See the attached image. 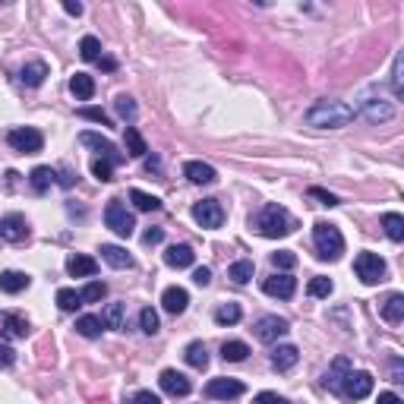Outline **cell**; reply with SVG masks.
Returning <instances> with one entry per match:
<instances>
[{
	"instance_id": "obj_37",
	"label": "cell",
	"mask_w": 404,
	"mask_h": 404,
	"mask_svg": "<svg viewBox=\"0 0 404 404\" xmlns=\"http://www.w3.org/2000/svg\"><path fill=\"white\" fill-rule=\"evenodd\" d=\"M246 354H250V347H246L243 341H224V344H221V357H224L227 363H240V360H246Z\"/></svg>"
},
{
	"instance_id": "obj_11",
	"label": "cell",
	"mask_w": 404,
	"mask_h": 404,
	"mask_svg": "<svg viewBox=\"0 0 404 404\" xmlns=\"http://www.w3.org/2000/svg\"><path fill=\"white\" fill-rule=\"evenodd\" d=\"M0 237L6 240V243H22V240H29V221H25V215L19 212H10L0 218Z\"/></svg>"
},
{
	"instance_id": "obj_26",
	"label": "cell",
	"mask_w": 404,
	"mask_h": 404,
	"mask_svg": "<svg viewBox=\"0 0 404 404\" xmlns=\"http://www.w3.org/2000/svg\"><path fill=\"white\" fill-rule=\"evenodd\" d=\"M101 325L105 328H114V332H120L123 328V319H126V303H107L105 309H101Z\"/></svg>"
},
{
	"instance_id": "obj_23",
	"label": "cell",
	"mask_w": 404,
	"mask_h": 404,
	"mask_svg": "<svg viewBox=\"0 0 404 404\" xmlns=\"http://www.w3.org/2000/svg\"><path fill=\"white\" fill-rule=\"evenodd\" d=\"M183 177H187L189 183H215V180H218L215 168H212V164H206V161H187V164H183Z\"/></svg>"
},
{
	"instance_id": "obj_51",
	"label": "cell",
	"mask_w": 404,
	"mask_h": 404,
	"mask_svg": "<svg viewBox=\"0 0 404 404\" xmlns=\"http://www.w3.org/2000/svg\"><path fill=\"white\" fill-rule=\"evenodd\" d=\"M193 281L199 284V288H206V284L212 281V269H206V265H199V269L193 271Z\"/></svg>"
},
{
	"instance_id": "obj_5",
	"label": "cell",
	"mask_w": 404,
	"mask_h": 404,
	"mask_svg": "<svg viewBox=\"0 0 404 404\" xmlns=\"http://www.w3.org/2000/svg\"><path fill=\"white\" fill-rule=\"evenodd\" d=\"M6 142H10L13 152H22V155H35V152L44 149V136L35 126H16V130H10L6 133Z\"/></svg>"
},
{
	"instance_id": "obj_38",
	"label": "cell",
	"mask_w": 404,
	"mask_h": 404,
	"mask_svg": "<svg viewBox=\"0 0 404 404\" xmlns=\"http://www.w3.org/2000/svg\"><path fill=\"white\" fill-rule=\"evenodd\" d=\"M332 290H335V284H332V278H325V275L309 278V284H307V294L309 297H328Z\"/></svg>"
},
{
	"instance_id": "obj_57",
	"label": "cell",
	"mask_w": 404,
	"mask_h": 404,
	"mask_svg": "<svg viewBox=\"0 0 404 404\" xmlns=\"http://www.w3.org/2000/svg\"><path fill=\"white\" fill-rule=\"evenodd\" d=\"M63 10H67L69 16H82V4H73V0H67V4H63Z\"/></svg>"
},
{
	"instance_id": "obj_33",
	"label": "cell",
	"mask_w": 404,
	"mask_h": 404,
	"mask_svg": "<svg viewBox=\"0 0 404 404\" xmlns=\"http://www.w3.org/2000/svg\"><path fill=\"white\" fill-rule=\"evenodd\" d=\"M240 316H243V309H240V303H221L218 309H215V322L218 325H237L240 322Z\"/></svg>"
},
{
	"instance_id": "obj_54",
	"label": "cell",
	"mask_w": 404,
	"mask_h": 404,
	"mask_svg": "<svg viewBox=\"0 0 404 404\" xmlns=\"http://www.w3.org/2000/svg\"><path fill=\"white\" fill-rule=\"evenodd\" d=\"M54 174H57V170H54ZM54 180L60 183V187H67V189H69V187H73V180H76V174H73L69 168H63V170H60V177H54Z\"/></svg>"
},
{
	"instance_id": "obj_44",
	"label": "cell",
	"mask_w": 404,
	"mask_h": 404,
	"mask_svg": "<svg viewBox=\"0 0 404 404\" xmlns=\"http://www.w3.org/2000/svg\"><path fill=\"white\" fill-rule=\"evenodd\" d=\"M92 174L95 177H98V180L101 183H107V180H114V164L111 161H105V158H95V161H92Z\"/></svg>"
},
{
	"instance_id": "obj_55",
	"label": "cell",
	"mask_w": 404,
	"mask_h": 404,
	"mask_svg": "<svg viewBox=\"0 0 404 404\" xmlns=\"http://www.w3.org/2000/svg\"><path fill=\"white\" fill-rule=\"evenodd\" d=\"M376 404H404V401L395 395V391H379V401Z\"/></svg>"
},
{
	"instance_id": "obj_56",
	"label": "cell",
	"mask_w": 404,
	"mask_h": 404,
	"mask_svg": "<svg viewBox=\"0 0 404 404\" xmlns=\"http://www.w3.org/2000/svg\"><path fill=\"white\" fill-rule=\"evenodd\" d=\"M145 170H149V174H161V161H158L155 155H145Z\"/></svg>"
},
{
	"instance_id": "obj_43",
	"label": "cell",
	"mask_w": 404,
	"mask_h": 404,
	"mask_svg": "<svg viewBox=\"0 0 404 404\" xmlns=\"http://www.w3.org/2000/svg\"><path fill=\"white\" fill-rule=\"evenodd\" d=\"M139 325H142L145 335H155L158 332V313L152 307H145L142 313H139Z\"/></svg>"
},
{
	"instance_id": "obj_16",
	"label": "cell",
	"mask_w": 404,
	"mask_h": 404,
	"mask_svg": "<svg viewBox=\"0 0 404 404\" xmlns=\"http://www.w3.org/2000/svg\"><path fill=\"white\" fill-rule=\"evenodd\" d=\"M351 370H354V366H351V360H347V357H335L332 366L325 370V376H322V385H325L328 391H335V395H338V391H341V382H344V376H347Z\"/></svg>"
},
{
	"instance_id": "obj_31",
	"label": "cell",
	"mask_w": 404,
	"mask_h": 404,
	"mask_svg": "<svg viewBox=\"0 0 404 404\" xmlns=\"http://www.w3.org/2000/svg\"><path fill=\"white\" fill-rule=\"evenodd\" d=\"M382 227H385V234H389L391 243H401V240H404V218L398 212H385L382 215Z\"/></svg>"
},
{
	"instance_id": "obj_40",
	"label": "cell",
	"mask_w": 404,
	"mask_h": 404,
	"mask_svg": "<svg viewBox=\"0 0 404 404\" xmlns=\"http://www.w3.org/2000/svg\"><path fill=\"white\" fill-rule=\"evenodd\" d=\"M79 54H82V60H88V63L98 60V57H101V41L95 35H86L79 41Z\"/></svg>"
},
{
	"instance_id": "obj_14",
	"label": "cell",
	"mask_w": 404,
	"mask_h": 404,
	"mask_svg": "<svg viewBox=\"0 0 404 404\" xmlns=\"http://www.w3.org/2000/svg\"><path fill=\"white\" fill-rule=\"evenodd\" d=\"M360 114H363L370 123H385V120L395 117V105L385 98H363L360 101Z\"/></svg>"
},
{
	"instance_id": "obj_34",
	"label": "cell",
	"mask_w": 404,
	"mask_h": 404,
	"mask_svg": "<svg viewBox=\"0 0 404 404\" xmlns=\"http://www.w3.org/2000/svg\"><path fill=\"white\" fill-rule=\"evenodd\" d=\"M57 307H60L63 313H76V309L82 307L79 290H73V288H60V290H57Z\"/></svg>"
},
{
	"instance_id": "obj_45",
	"label": "cell",
	"mask_w": 404,
	"mask_h": 404,
	"mask_svg": "<svg viewBox=\"0 0 404 404\" xmlns=\"http://www.w3.org/2000/svg\"><path fill=\"white\" fill-rule=\"evenodd\" d=\"M271 262H275V269L288 271V269H294V265H297V256L290 250H278V252H271Z\"/></svg>"
},
{
	"instance_id": "obj_22",
	"label": "cell",
	"mask_w": 404,
	"mask_h": 404,
	"mask_svg": "<svg viewBox=\"0 0 404 404\" xmlns=\"http://www.w3.org/2000/svg\"><path fill=\"white\" fill-rule=\"evenodd\" d=\"M67 271H69L73 278H92V275H98V262H95L92 256L73 252V256L67 259Z\"/></svg>"
},
{
	"instance_id": "obj_20",
	"label": "cell",
	"mask_w": 404,
	"mask_h": 404,
	"mask_svg": "<svg viewBox=\"0 0 404 404\" xmlns=\"http://www.w3.org/2000/svg\"><path fill=\"white\" fill-rule=\"evenodd\" d=\"M44 79H48V63L44 60H29L22 69H19V82L29 88H38Z\"/></svg>"
},
{
	"instance_id": "obj_3",
	"label": "cell",
	"mask_w": 404,
	"mask_h": 404,
	"mask_svg": "<svg viewBox=\"0 0 404 404\" xmlns=\"http://www.w3.org/2000/svg\"><path fill=\"white\" fill-rule=\"evenodd\" d=\"M313 243H316V256L325 259V262H338L341 252H344V237L328 221H316L313 224Z\"/></svg>"
},
{
	"instance_id": "obj_9",
	"label": "cell",
	"mask_w": 404,
	"mask_h": 404,
	"mask_svg": "<svg viewBox=\"0 0 404 404\" xmlns=\"http://www.w3.org/2000/svg\"><path fill=\"white\" fill-rule=\"evenodd\" d=\"M193 218L199 227H208V231H215V227L224 224V206H221L218 199H202L193 206Z\"/></svg>"
},
{
	"instance_id": "obj_21",
	"label": "cell",
	"mask_w": 404,
	"mask_h": 404,
	"mask_svg": "<svg viewBox=\"0 0 404 404\" xmlns=\"http://www.w3.org/2000/svg\"><path fill=\"white\" fill-rule=\"evenodd\" d=\"M297 360H300V351H297L294 344H278L275 351H271V366H275L278 372H288L297 366Z\"/></svg>"
},
{
	"instance_id": "obj_13",
	"label": "cell",
	"mask_w": 404,
	"mask_h": 404,
	"mask_svg": "<svg viewBox=\"0 0 404 404\" xmlns=\"http://www.w3.org/2000/svg\"><path fill=\"white\" fill-rule=\"evenodd\" d=\"M262 290L269 297H278V300H290L297 290V281L288 275V271H275V275H269L262 281Z\"/></svg>"
},
{
	"instance_id": "obj_6",
	"label": "cell",
	"mask_w": 404,
	"mask_h": 404,
	"mask_svg": "<svg viewBox=\"0 0 404 404\" xmlns=\"http://www.w3.org/2000/svg\"><path fill=\"white\" fill-rule=\"evenodd\" d=\"M354 271H357V278L363 284H379L385 281V259L376 256V252H357Z\"/></svg>"
},
{
	"instance_id": "obj_15",
	"label": "cell",
	"mask_w": 404,
	"mask_h": 404,
	"mask_svg": "<svg viewBox=\"0 0 404 404\" xmlns=\"http://www.w3.org/2000/svg\"><path fill=\"white\" fill-rule=\"evenodd\" d=\"M158 382H161V389L168 391L170 398H187L189 391H193V382H189L183 372H177V370H164Z\"/></svg>"
},
{
	"instance_id": "obj_24",
	"label": "cell",
	"mask_w": 404,
	"mask_h": 404,
	"mask_svg": "<svg viewBox=\"0 0 404 404\" xmlns=\"http://www.w3.org/2000/svg\"><path fill=\"white\" fill-rule=\"evenodd\" d=\"M187 303H189L187 288H177V284H174V288H168V290L161 294V307L168 309L170 316H180L183 309H187Z\"/></svg>"
},
{
	"instance_id": "obj_30",
	"label": "cell",
	"mask_w": 404,
	"mask_h": 404,
	"mask_svg": "<svg viewBox=\"0 0 404 404\" xmlns=\"http://www.w3.org/2000/svg\"><path fill=\"white\" fill-rule=\"evenodd\" d=\"M54 168H48V164H41V168H35L29 174V183H32V189H35V193H48L50 189V183H54Z\"/></svg>"
},
{
	"instance_id": "obj_39",
	"label": "cell",
	"mask_w": 404,
	"mask_h": 404,
	"mask_svg": "<svg viewBox=\"0 0 404 404\" xmlns=\"http://www.w3.org/2000/svg\"><path fill=\"white\" fill-rule=\"evenodd\" d=\"M107 294V284L105 281H98V278H95V281H88L86 288L79 290V297H82V303H98L101 297Z\"/></svg>"
},
{
	"instance_id": "obj_48",
	"label": "cell",
	"mask_w": 404,
	"mask_h": 404,
	"mask_svg": "<svg viewBox=\"0 0 404 404\" xmlns=\"http://www.w3.org/2000/svg\"><path fill=\"white\" fill-rule=\"evenodd\" d=\"M309 196H313V199H319L322 206H338V196L328 193V189H322V187H309Z\"/></svg>"
},
{
	"instance_id": "obj_41",
	"label": "cell",
	"mask_w": 404,
	"mask_h": 404,
	"mask_svg": "<svg viewBox=\"0 0 404 404\" xmlns=\"http://www.w3.org/2000/svg\"><path fill=\"white\" fill-rule=\"evenodd\" d=\"M227 275H231V281L246 284L252 278V262H250V259H240V262H234L231 269H227Z\"/></svg>"
},
{
	"instance_id": "obj_17",
	"label": "cell",
	"mask_w": 404,
	"mask_h": 404,
	"mask_svg": "<svg viewBox=\"0 0 404 404\" xmlns=\"http://www.w3.org/2000/svg\"><path fill=\"white\" fill-rule=\"evenodd\" d=\"M0 332H4L6 338H25V335H29V319H25L22 313L6 309V313H0Z\"/></svg>"
},
{
	"instance_id": "obj_58",
	"label": "cell",
	"mask_w": 404,
	"mask_h": 404,
	"mask_svg": "<svg viewBox=\"0 0 404 404\" xmlns=\"http://www.w3.org/2000/svg\"><path fill=\"white\" fill-rule=\"evenodd\" d=\"M98 63H101V67H105V69H117V63H114L111 57H98Z\"/></svg>"
},
{
	"instance_id": "obj_53",
	"label": "cell",
	"mask_w": 404,
	"mask_h": 404,
	"mask_svg": "<svg viewBox=\"0 0 404 404\" xmlns=\"http://www.w3.org/2000/svg\"><path fill=\"white\" fill-rule=\"evenodd\" d=\"M16 363V351L6 344H0V366H13Z\"/></svg>"
},
{
	"instance_id": "obj_47",
	"label": "cell",
	"mask_w": 404,
	"mask_h": 404,
	"mask_svg": "<svg viewBox=\"0 0 404 404\" xmlns=\"http://www.w3.org/2000/svg\"><path fill=\"white\" fill-rule=\"evenodd\" d=\"M391 92L395 98H401V54H395V63H391Z\"/></svg>"
},
{
	"instance_id": "obj_50",
	"label": "cell",
	"mask_w": 404,
	"mask_h": 404,
	"mask_svg": "<svg viewBox=\"0 0 404 404\" xmlns=\"http://www.w3.org/2000/svg\"><path fill=\"white\" fill-rule=\"evenodd\" d=\"M161 240H164V231H161V227H149V231L142 234V243H145V246H155V243H161Z\"/></svg>"
},
{
	"instance_id": "obj_2",
	"label": "cell",
	"mask_w": 404,
	"mask_h": 404,
	"mask_svg": "<svg viewBox=\"0 0 404 404\" xmlns=\"http://www.w3.org/2000/svg\"><path fill=\"white\" fill-rule=\"evenodd\" d=\"M252 224H256V231L262 234V237H288V234L294 231V221H290L288 208H281L278 202H269V206L259 208Z\"/></svg>"
},
{
	"instance_id": "obj_10",
	"label": "cell",
	"mask_w": 404,
	"mask_h": 404,
	"mask_svg": "<svg viewBox=\"0 0 404 404\" xmlns=\"http://www.w3.org/2000/svg\"><path fill=\"white\" fill-rule=\"evenodd\" d=\"M243 391L246 389L240 379H227V376H218L206 385V398H212V401H234V398H240Z\"/></svg>"
},
{
	"instance_id": "obj_27",
	"label": "cell",
	"mask_w": 404,
	"mask_h": 404,
	"mask_svg": "<svg viewBox=\"0 0 404 404\" xmlns=\"http://www.w3.org/2000/svg\"><path fill=\"white\" fill-rule=\"evenodd\" d=\"M123 142H126V155H133V158L149 155V145H145L142 133H139L136 126H123Z\"/></svg>"
},
{
	"instance_id": "obj_49",
	"label": "cell",
	"mask_w": 404,
	"mask_h": 404,
	"mask_svg": "<svg viewBox=\"0 0 404 404\" xmlns=\"http://www.w3.org/2000/svg\"><path fill=\"white\" fill-rule=\"evenodd\" d=\"M252 404H290L288 398H281L278 391H259L256 398H252Z\"/></svg>"
},
{
	"instance_id": "obj_29",
	"label": "cell",
	"mask_w": 404,
	"mask_h": 404,
	"mask_svg": "<svg viewBox=\"0 0 404 404\" xmlns=\"http://www.w3.org/2000/svg\"><path fill=\"white\" fill-rule=\"evenodd\" d=\"M183 360H187L193 370H206V366H208V351H206V344H202V341H189L187 351H183Z\"/></svg>"
},
{
	"instance_id": "obj_28",
	"label": "cell",
	"mask_w": 404,
	"mask_h": 404,
	"mask_svg": "<svg viewBox=\"0 0 404 404\" xmlns=\"http://www.w3.org/2000/svg\"><path fill=\"white\" fill-rule=\"evenodd\" d=\"M69 92H73L79 101H88L95 95V79L88 73H73V79H69Z\"/></svg>"
},
{
	"instance_id": "obj_12",
	"label": "cell",
	"mask_w": 404,
	"mask_h": 404,
	"mask_svg": "<svg viewBox=\"0 0 404 404\" xmlns=\"http://www.w3.org/2000/svg\"><path fill=\"white\" fill-rule=\"evenodd\" d=\"M79 142L88 145V149H95L101 158H105V161H111V164H120V161H123V155L117 152V145H114L107 136H101V133H88V130L79 133Z\"/></svg>"
},
{
	"instance_id": "obj_19",
	"label": "cell",
	"mask_w": 404,
	"mask_h": 404,
	"mask_svg": "<svg viewBox=\"0 0 404 404\" xmlns=\"http://www.w3.org/2000/svg\"><path fill=\"white\" fill-rule=\"evenodd\" d=\"M193 259H196V252L189 243H174V246H168V252H164V262H168L170 269H189Z\"/></svg>"
},
{
	"instance_id": "obj_25",
	"label": "cell",
	"mask_w": 404,
	"mask_h": 404,
	"mask_svg": "<svg viewBox=\"0 0 404 404\" xmlns=\"http://www.w3.org/2000/svg\"><path fill=\"white\" fill-rule=\"evenodd\" d=\"M29 284H32V278L25 275V271H16V269L0 271V290H4V294H19V290H25Z\"/></svg>"
},
{
	"instance_id": "obj_4",
	"label": "cell",
	"mask_w": 404,
	"mask_h": 404,
	"mask_svg": "<svg viewBox=\"0 0 404 404\" xmlns=\"http://www.w3.org/2000/svg\"><path fill=\"white\" fill-rule=\"evenodd\" d=\"M105 224L111 227L117 237H130V234L136 231V218L126 212V206L120 199H107V206H105Z\"/></svg>"
},
{
	"instance_id": "obj_32",
	"label": "cell",
	"mask_w": 404,
	"mask_h": 404,
	"mask_svg": "<svg viewBox=\"0 0 404 404\" xmlns=\"http://www.w3.org/2000/svg\"><path fill=\"white\" fill-rule=\"evenodd\" d=\"M379 313H382L385 322H401L404 319V294H391L389 300L382 303V309H379Z\"/></svg>"
},
{
	"instance_id": "obj_8",
	"label": "cell",
	"mask_w": 404,
	"mask_h": 404,
	"mask_svg": "<svg viewBox=\"0 0 404 404\" xmlns=\"http://www.w3.org/2000/svg\"><path fill=\"white\" fill-rule=\"evenodd\" d=\"M288 332H290V322L284 319V316H275V313L259 316L256 325H252V335H256L262 344H271V341H278L281 335H288Z\"/></svg>"
},
{
	"instance_id": "obj_52",
	"label": "cell",
	"mask_w": 404,
	"mask_h": 404,
	"mask_svg": "<svg viewBox=\"0 0 404 404\" xmlns=\"http://www.w3.org/2000/svg\"><path fill=\"white\" fill-rule=\"evenodd\" d=\"M133 404H161V398L152 395V391H136V395H133Z\"/></svg>"
},
{
	"instance_id": "obj_1",
	"label": "cell",
	"mask_w": 404,
	"mask_h": 404,
	"mask_svg": "<svg viewBox=\"0 0 404 404\" xmlns=\"http://www.w3.org/2000/svg\"><path fill=\"white\" fill-rule=\"evenodd\" d=\"M354 117H357V111H354L347 101H316V105L303 114L307 126H316V130H338V126L351 123Z\"/></svg>"
},
{
	"instance_id": "obj_7",
	"label": "cell",
	"mask_w": 404,
	"mask_h": 404,
	"mask_svg": "<svg viewBox=\"0 0 404 404\" xmlns=\"http://www.w3.org/2000/svg\"><path fill=\"white\" fill-rule=\"evenodd\" d=\"M372 391V372L366 370H351L344 376V382H341V398H347V401H363V398H370Z\"/></svg>"
},
{
	"instance_id": "obj_18",
	"label": "cell",
	"mask_w": 404,
	"mask_h": 404,
	"mask_svg": "<svg viewBox=\"0 0 404 404\" xmlns=\"http://www.w3.org/2000/svg\"><path fill=\"white\" fill-rule=\"evenodd\" d=\"M101 259H105L107 265H111V269H133V256L130 252L123 250V246H117V243H101Z\"/></svg>"
},
{
	"instance_id": "obj_42",
	"label": "cell",
	"mask_w": 404,
	"mask_h": 404,
	"mask_svg": "<svg viewBox=\"0 0 404 404\" xmlns=\"http://www.w3.org/2000/svg\"><path fill=\"white\" fill-rule=\"evenodd\" d=\"M114 107H117V114H120L123 120H133V117H136V101H133L130 95H117Z\"/></svg>"
},
{
	"instance_id": "obj_46",
	"label": "cell",
	"mask_w": 404,
	"mask_h": 404,
	"mask_svg": "<svg viewBox=\"0 0 404 404\" xmlns=\"http://www.w3.org/2000/svg\"><path fill=\"white\" fill-rule=\"evenodd\" d=\"M79 117L95 120V123H101V126H111V117H107L101 107H79Z\"/></svg>"
},
{
	"instance_id": "obj_35",
	"label": "cell",
	"mask_w": 404,
	"mask_h": 404,
	"mask_svg": "<svg viewBox=\"0 0 404 404\" xmlns=\"http://www.w3.org/2000/svg\"><path fill=\"white\" fill-rule=\"evenodd\" d=\"M130 199H133V206H136L139 212H158V208H161V199L142 193V189H130Z\"/></svg>"
},
{
	"instance_id": "obj_36",
	"label": "cell",
	"mask_w": 404,
	"mask_h": 404,
	"mask_svg": "<svg viewBox=\"0 0 404 404\" xmlns=\"http://www.w3.org/2000/svg\"><path fill=\"white\" fill-rule=\"evenodd\" d=\"M101 319L98 316H79V319H76V332L82 335V338H98L101 335Z\"/></svg>"
}]
</instances>
